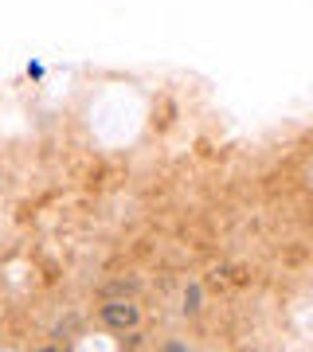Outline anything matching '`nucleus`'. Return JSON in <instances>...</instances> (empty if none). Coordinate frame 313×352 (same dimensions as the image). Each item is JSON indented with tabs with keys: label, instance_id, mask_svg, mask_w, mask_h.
Listing matches in <instances>:
<instances>
[{
	"label": "nucleus",
	"instance_id": "1",
	"mask_svg": "<svg viewBox=\"0 0 313 352\" xmlns=\"http://www.w3.org/2000/svg\"><path fill=\"white\" fill-rule=\"evenodd\" d=\"M138 317L141 309L129 298H114V302L102 305V325L114 329V333H125V329H138Z\"/></svg>",
	"mask_w": 313,
	"mask_h": 352
},
{
	"label": "nucleus",
	"instance_id": "2",
	"mask_svg": "<svg viewBox=\"0 0 313 352\" xmlns=\"http://www.w3.org/2000/svg\"><path fill=\"white\" fill-rule=\"evenodd\" d=\"M196 309H200V289L192 286V289L184 294V314H196Z\"/></svg>",
	"mask_w": 313,
	"mask_h": 352
}]
</instances>
